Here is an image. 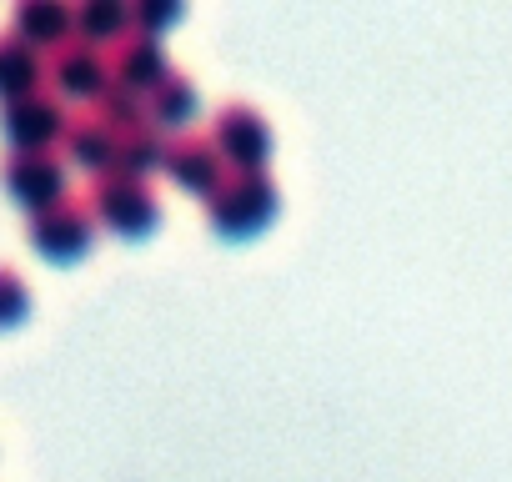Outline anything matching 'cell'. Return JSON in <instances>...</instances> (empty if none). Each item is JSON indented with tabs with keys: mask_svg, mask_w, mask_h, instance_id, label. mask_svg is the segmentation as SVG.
I'll return each mask as SVG.
<instances>
[{
	"mask_svg": "<svg viewBox=\"0 0 512 482\" xmlns=\"http://www.w3.org/2000/svg\"><path fill=\"white\" fill-rule=\"evenodd\" d=\"M277 206H282V186L272 181V171H226V181L206 196V216L226 236L262 231L277 216Z\"/></svg>",
	"mask_w": 512,
	"mask_h": 482,
	"instance_id": "1",
	"label": "cell"
},
{
	"mask_svg": "<svg viewBox=\"0 0 512 482\" xmlns=\"http://www.w3.org/2000/svg\"><path fill=\"white\" fill-rule=\"evenodd\" d=\"M86 206H91V216H96L101 226H111V231H121V236H141V231H151V226L161 221V201H156L151 181H136V176H126V171L96 176L91 191H86Z\"/></svg>",
	"mask_w": 512,
	"mask_h": 482,
	"instance_id": "2",
	"label": "cell"
},
{
	"mask_svg": "<svg viewBox=\"0 0 512 482\" xmlns=\"http://www.w3.org/2000/svg\"><path fill=\"white\" fill-rule=\"evenodd\" d=\"M211 141H216V151L231 171H267L272 146H277L272 121L251 101H221L216 121H211Z\"/></svg>",
	"mask_w": 512,
	"mask_h": 482,
	"instance_id": "3",
	"label": "cell"
},
{
	"mask_svg": "<svg viewBox=\"0 0 512 482\" xmlns=\"http://www.w3.org/2000/svg\"><path fill=\"white\" fill-rule=\"evenodd\" d=\"M96 226H101V221L91 216V206H86L81 196H61V201L31 211L26 236H31V247H36L41 257H51V262H76V257L91 252Z\"/></svg>",
	"mask_w": 512,
	"mask_h": 482,
	"instance_id": "4",
	"label": "cell"
},
{
	"mask_svg": "<svg viewBox=\"0 0 512 482\" xmlns=\"http://www.w3.org/2000/svg\"><path fill=\"white\" fill-rule=\"evenodd\" d=\"M66 156L56 146H41V151H6L0 156V186H6L26 211H41L51 201L66 196Z\"/></svg>",
	"mask_w": 512,
	"mask_h": 482,
	"instance_id": "5",
	"label": "cell"
},
{
	"mask_svg": "<svg viewBox=\"0 0 512 482\" xmlns=\"http://www.w3.org/2000/svg\"><path fill=\"white\" fill-rule=\"evenodd\" d=\"M71 116H66V101L56 91H31V96H16V101H0V136L11 141V151H41V146H56L66 136Z\"/></svg>",
	"mask_w": 512,
	"mask_h": 482,
	"instance_id": "6",
	"label": "cell"
},
{
	"mask_svg": "<svg viewBox=\"0 0 512 482\" xmlns=\"http://www.w3.org/2000/svg\"><path fill=\"white\" fill-rule=\"evenodd\" d=\"M46 81L61 101H101V91L111 86V61L101 46L81 41V36H66L51 56H46Z\"/></svg>",
	"mask_w": 512,
	"mask_h": 482,
	"instance_id": "7",
	"label": "cell"
},
{
	"mask_svg": "<svg viewBox=\"0 0 512 482\" xmlns=\"http://www.w3.org/2000/svg\"><path fill=\"white\" fill-rule=\"evenodd\" d=\"M161 171H166L176 186L196 191V196H211V191L226 181V161H221L211 131H176V136L166 141Z\"/></svg>",
	"mask_w": 512,
	"mask_h": 482,
	"instance_id": "8",
	"label": "cell"
},
{
	"mask_svg": "<svg viewBox=\"0 0 512 482\" xmlns=\"http://www.w3.org/2000/svg\"><path fill=\"white\" fill-rule=\"evenodd\" d=\"M111 81L116 86H131V91H151L166 71H171V61H166V46H161V36H151V31H126L116 46H111Z\"/></svg>",
	"mask_w": 512,
	"mask_h": 482,
	"instance_id": "9",
	"label": "cell"
},
{
	"mask_svg": "<svg viewBox=\"0 0 512 482\" xmlns=\"http://www.w3.org/2000/svg\"><path fill=\"white\" fill-rule=\"evenodd\" d=\"M11 31L36 51H56L71 36V6L66 0H16Z\"/></svg>",
	"mask_w": 512,
	"mask_h": 482,
	"instance_id": "10",
	"label": "cell"
},
{
	"mask_svg": "<svg viewBox=\"0 0 512 482\" xmlns=\"http://www.w3.org/2000/svg\"><path fill=\"white\" fill-rule=\"evenodd\" d=\"M61 146H66V166H86V171H96V176H106V171L116 166V131H111L96 111H91V116H71Z\"/></svg>",
	"mask_w": 512,
	"mask_h": 482,
	"instance_id": "11",
	"label": "cell"
},
{
	"mask_svg": "<svg viewBox=\"0 0 512 482\" xmlns=\"http://www.w3.org/2000/svg\"><path fill=\"white\" fill-rule=\"evenodd\" d=\"M41 76H46V61L36 46H26L11 26L0 31V96L16 101V96H31L41 91Z\"/></svg>",
	"mask_w": 512,
	"mask_h": 482,
	"instance_id": "12",
	"label": "cell"
},
{
	"mask_svg": "<svg viewBox=\"0 0 512 482\" xmlns=\"http://www.w3.org/2000/svg\"><path fill=\"white\" fill-rule=\"evenodd\" d=\"M166 141H171V136H166L161 126H151V121H136V126L116 131V166H111V171H126V176L146 181L151 171H161Z\"/></svg>",
	"mask_w": 512,
	"mask_h": 482,
	"instance_id": "13",
	"label": "cell"
},
{
	"mask_svg": "<svg viewBox=\"0 0 512 482\" xmlns=\"http://www.w3.org/2000/svg\"><path fill=\"white\" fill-rule=\"evenodd\" d=\"M191 116H196V81L171 66V71L146 91V121L161 126V131H171V126H186Z\"/></svg>",
	"mask_w": 512,
	"mask_h": 482,
	"instance_id": "14",
	"label": "cell"
},
{
	"mask_svg": "<svg viewBox=\"0 0 512 482\" xmlns=\"http://www.w3.org/2000/svg\"><path fill=\"white\" fill-rule=\"evenodd\" d=\"M131 26V6L126 0H81V6H71V36L91 41V46H116Z\"/></svg>",
	"mask_w": 512,
	"mask_h": 482,
	"instance_id": "15",
	"label": "cell"
},
{
	"mask_svg": "<svg viewBox=\"0 0 512 482\" xmlns=\"http://www.w3.org/2000/svg\"><path fill=\"white\" fill-rule=\"evenodd\" d=\"M96 116L111 126V131H126V126H136V121H146V96L141 91H131V86H106L101 91V101H96Z\"/></svg>",
	"mask_w": 512,
	"mask_h": 482,
	"instance_id": "16",
	"label": "cell"
},
{
	"mask_svg": "<svg viewBox=\"0 0 512 482\" xmlns=\"http://www.w3.org/2000/svg\"><path fill=\"white\" fill-rule=\"evenodd\" d=\"M26 312H31V287H26V277H21L11 262H0V327H16Z\"/></svg>",
	"mask_w": 512,
	"mask_h": 482,
	"instance_id": "17",
	"label": "cell"
},
{
	"mask_svg": "<svg viewBox=\"0 0 512 482\" xmlns=\"http://www.w3.org/2000/svg\"><path fill=\"white\" fill-rule=\"evenodd\" d=\"M176 16H181V0H136L131 6V26L151 36H161V26H171Z\"/></svg>",
	"mask_w": 512,
	"mask_h": 482,
	"instance_id": "18",
	"label": "cell"
}]
</instances>
